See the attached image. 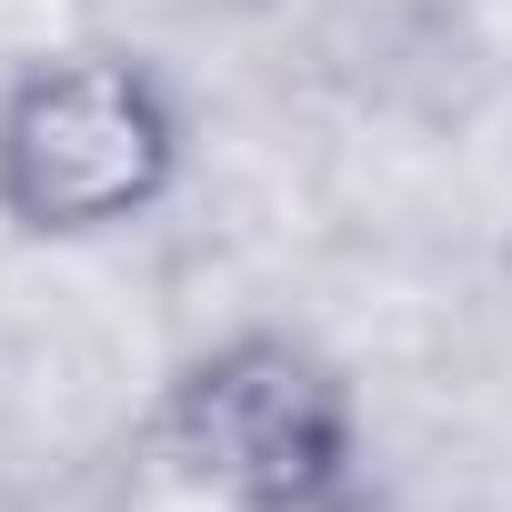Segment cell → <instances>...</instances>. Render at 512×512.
<instances>
[{
	"mask_svg": "<svg viewBox=\"0 0 512 512\" xmlns=\"http://www.w3.org/2000/svg\"><path fill=\"white\" fill-rule=\"evenodd\" d=\"M181 181V111L131 51H51L0 91V211L41 241H91Z\"/></svg>",
	"mask_w": 512,
	"mask_h": 512,
	"instance_id": "cell-1",
	"label": "cell"
},
{
	"mask_svg": "<svg viewBox=\"0 0 512 512\" xmlns=\"http://www.w3.org/2000/svg\"><path fill=\"white\" fill-rule=\"evenodd\" d=\"M161 442L181 482L211 492L221 512H322L352 462V402L302 342L262 332V342L211 352L171 392Z\"/></svg>",
	"mask_w": 512,
	"mask_h": 512,
	"instance_id": "cell-2",
	"label": "cell"
},
{
	"mask_svg": "<svg viewBox=\"0 0 512 512\" xmlns=\"http://www.w3.org/2000/svg\"><path fill=\"white\" fill-rule=\"evenodd\" d=\"M0 512H31V502H21V492H11V482H0Z\"/></svg>",
	"mask_w": 512,
	"mask_h": 512,
	"instance_id": "cell-3",
	"label": "cell"
}]
</instances>
